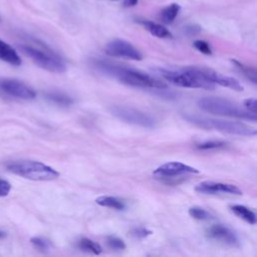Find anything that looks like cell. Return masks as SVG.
<instances>
[{
    "mask_svg": "<svg viewBox=\"0 0 257 257\" xmlns=\"http://www.w3.org/2000/svg\"><path fill=\"white\" fill-rule=\"evenodd\" d=\"M95 67L111 76L116 78L118 81L134 87L141 88H152V89H166L168 87L167 83L161 79L153 77L152 75L140 71L135 68L117 65L103 60H97L94 62Z\"/></svg>",
    "mask_w": 257,
    "mask_h": 257,
    "instance_id": "obj_1",
    "label": "cell"
},
{
    "mask_svg": "<svg viewBox=\"0 0 257 257\" xmlns=\"http://www.w3.org/2000/svg\"><path fill=\"white\" fill-rule=\"evenodd\" d=\"M198 106L209 113L229 116L239 119H248L252 121L257 120V115L245 108H241L236 103L218 96H206L198 100Z\"/></svg>",
    "mask_w": 257,
    "mask_h": 257,
    "instance_id": "obj_2",
    "label": "cell"
},
{
    "mask_svg": "<svg viewBox=\"0 0 257 257\" xmlns=\"http://www.w3.org/2000/svg\"><path fill=\"white\" fill-rule=\"evenodd\" d=\"M184 116L189 122L205 130H216V131H220V132L231 134V135L246 136V137H253L257 134L256 128L249 126L240 121L210 118V117L200 116L196 114H186Z\"/></svg>",
    "mask_w": 257,
    "mask_h": 257,
    "instance_id": "obj_3",
    "label": "cell"
},
{
    "mask_svg": "<svg viewBox=\"0 0 257 257\" xmlns=\"http://www.w3.org/2000/svg\"><path fill=\"white\" fill-rule=\"evenodd\" d=\"M6 169L12 174L33 181H51L59 177L52 167L37 161H15L6 164Z\"/></svg>",
    "mask_w": 257,
    "mask_h": 257,
    "instance_id": "obj_4",
    "label": "cell"
},
{
    "mask_svg": "<svg viewBox=\"0 0 257 257\" xmlns=\"http://www.w3.org/2000/svg\"><path fill=\"white\" fill-rule=\"evenodd\" d=\"M157 71L165 80L177 86L204 89H213L215 87V84L194 73L189 66L183 68L181 71H174L164 68H158Z\"/></svg>",
    "mask_w": 257,
    "mask_h": 257,
    "instance_id": "obj_5",
    "label": "cell"
},
{
    "mask_svg": "<svg viewBox=\"0 0 257 257\" xmlns=\"http://www.w3.org/2000/svg\"><path fill=\"white\" fill-rule=\"evenodd\" d=\"M19 49L27 55L36 65L39 67L50 71L61 73L66 70L65 63L52 52H47L46 50L39 49L31 45H19Z\"/></svg>",
    "mask_w": 257,
    "mask_h": 257,
    "instance_id": "obj_6",
    "label": "cell"
},
{
    "mask_svg": "<svg viewBox=\"0 0 257 257\" xmlns=\"http://www.w3.org/2000/svg\"><path fill=\"white\" fill-rule=\"evenodd\" d=\"M110 111L115 117L127 123L148 128H152L156 125V120L153 116L134 107L114 105L110 108Z\"/></svg>",
    "mask_w": 257,
    "mask_h": 257,
    "instance_id": "obj_7",
    "label": "cell"
},
{
    "mask_svg": "<svg viewBox=\"0 0 257 257\" xmlns=\"http://www.w3.org/2000/svg\"><path fill=\"white\" fill-rule=\"evenodd\" d=\"M189 68L197 75L203 77L204 79H206L207 81H209L215 85L218 84V85H221L224 87H229V88H231L233 90H237V91L243 90L242 84L234 77L221 74V73H219L211 68H207V67L189 66Z\"/></svg>",
    "mask_w": 257,
    "mask_h": 257,
    "instance_id": "obj_8",
    "label": "cell"
},
{
    "mask_svg": "<svg viewBox=\"0 0 257 257\" xmlns=\"http://www.w3.org/2000/svg\"><path fill=\"white\" fill-rule=\"evenodd\" d=\"M0 90L9 96L25 100L34 99L36 97V92L32 87L20 80L12 78L1 79Z\"/></svg>",
    "mask_w": 257,
    "mask_h": 257,
    "instance_id": "obj_9",
    "label": "cell"
},
{
    "mask_svg": "<svg viewBox=\"0 0 257 257\" xmlns=\"http://www.w3.org/2000/svg\"><path fill=\"white\" fill-rule=\"evenodd\" d=\"M105 53L114 56L131 60H142V53L130 42L123 39H113L108 42L104 48Z\"/></svg>",
    "mask_w": 257,
    "mask_h": 257,
    "instance_id": "obj_10",
    "label": "cell"
},
{
    "mask_svg": "<svg viewBox=\"0 0 257 257\" xmlns=\"http://www.w3.org/2000/svg\"><path fill=\"white\" fill-rule=\"evenodd\" d=\"M188 174H199V171L196 168L181 162H169L163 164L153 172V175L160 179L176 178Z\"/></svg>",
    "mask_w": 257,
    "mask_h": 257,
    "instance_id": "obj_11",
    "label": "cell"
},
{
    "mask_svg": "<svg viewBox=\"0 0 257 257\" xmlns=\"http://www.w3.org/2000/svg\"><path fill=\"white\" fill-rule=\"evenodd\" d=\"M196 192L205 194V195H220V194H228V195H242V191L233 184L214 182V181H204L198 184L195 188Z\"/></svg>",
    "mask_w": 257,
    "mask_h": 257,
    "instance_id": "obj_12",
    "label": "cell"
},
{
    "mask_svg": "<svg viewBox=\"0 0 257 257\" xmlns=\"http://www.w3.org/2000/svg\"><path fill=\"white\" fill-rule=\"evenodd\" d=\"M207 235L219 242H222L223 244L232 246V247H237L239 246V240L236 236V234L228 227L222 225V224H217L213 225L207 232Z\"/></svg>",
    "mask_w": 257,
    "mask_h": 257,
    "instance_id": "obj_13",
    "label": "cell"
},
{
    "mask_svg": "<svg viewBox=\"0 0 257 257\" xmlns=\"http://www.w3.org/2000/svg\"><path fill=\"white\" fill-rule=\"evenodd\" d=\"M0 59L9 64L16 65V66L21 64V58L16 52V50L1 39H0Z\"/></svg>",
    "mask_w": 257,
    "mask_h": 257,
    "instance_id": "obj_14",
    "label": "cell"
},
{
    "mask_svg": "<svg viewBox=\"0 0 257 257\" xmlns=\"http://www.w3.org/2000/svg\"><path fill=\"white\" fill-rule=\"evenodd\" d=\"M140 23L145 27L146 30H148L152 35L158 37V38H171L172 33L163 25L149 21V20H143L140 21Z\"/></svg>",
    "mask_w": 257,
    "mask_h": 257,
    "instance_id": "obj_15",
    "label": "cell"
},
{
    "mask_svg": "<svg viewBox=\"0 0 257 257\" xmlns=\"http://www.w3.org/2000/svg\"><path fill=\"white\" fill-rule=\"evenodd\" d=\"M230 209L237 217L244 220L248 224H250V225H255L256 224V222H257L256 215L249 208H247L243 205H233V206L230 207Z\"/></svg>",
    "mask_w": 257,
    "mask_h": 257,
    "instance_id": "obj_16",
    "label": "cell"
},
{
    "mask_svg": "<svg viewBox=\"0 0 257 257\" xmlns=\"http://www.w3.org/2000/svg\"><path fill=\"white\" fill-rule=\"evenodd\" d=\"M45 98L60 106H69L73 103V99L69 95L60 91H49L45 93Z\"/></svg>",
    "mask_w": 257,
    "mask_h": 257,
    "instance_id": "obj_17",
    "label": "cell"
},
{
    "mask_svg": "<svg viewBox=\"0 0 257 257\" xmlns=\"http://www.w3.org/2000/svg\"><path fill=\"white\" fill-rule=\"evenodd\" d=\"M95 202L99 206L111 208V209H114L117 211L123 210L125 208L124 203L121 200L117 199L116 197H112V196H100L95 199Z\"/></svg>",
    "mask_w": 257,
    "mask_h": 257,
    "instance_id": "obj_18",
    "label": "cell"
},
{
    "mask_svg": "<svg viewBox=\"0 0 257 257\" xmlns=\"http://www.w3.org/2000/svg\"><path fill=\"white\" fill-rule=\"evenodd\" d=\"M78 248L80 250L84 251V252H89V253H92L94 255H98L102 251L101 246L98 243H96V242H94V241H92L88 238L80 239L78 241Z\"/></svg>",
    "mask_w": 257,
    "mask_h": 257,
    "instance_id": "obj_19",
    "label": "cell"
},
{
    "mask_svg": "<svg viewBox=\"0 0 257 257\" xmlns=\"http://www.w3.org/2000/svg\"><path fill=\"white\" fill-rule=\"evenodd\" d=\"M180 11V6L176 3H173L169 6H167L162 12H161V19L165 23H172L175 18L177 17L178 13Z\"/></svg>",
    "mask_w": 257,
    "mask_h": 257,
    "instance_id": "obj_20",
    "label": "cell"
},
{
    "mask_svg": "<svg viewBox=\"0 0 257 257\" xmlns=\"http://www.w3.org/2000/svg\"><path fill=\"white\" fill-rule=\"evenodd\" d=\"M232 62L235 64V66L241 71V73L248 78L250 81H252L254 84L257 83V76H256V69L250 66H246L243 63L237 61V60H232Z\"/></svg>",
    "mask_w": 257,
    "mask_h": 257,
    "instance_id": "obj_21",
    "label": "cell"
},
{
    "mask_svg": "<svg viewBox=\"0 0 257 257\" xmlns=\"http://www.w3.org/2000/svg\"><path fill=\"white\" fill-rule=\"evenodd\" d=\"M30 242L38 251H41L43 253L48 252L52 247L51 241L44 237H33L30 239Z\"/></svg>",
    "mask_w": 257,
    "mask_h": 257,
    "instance_id": "obj_22",
    "label": "cell"
},
{
    "mask_svg": "<svg viewBox=\"0 0 257 257\" xmlns=\"http://www.w3.org/2000/svg\"><path fill=\"white\" fill-rule=\"evenodd\" d=\"M189 215L196 219V220H199V221H204V220H209L211 219V214L206 211L205 209L201 208V207H197V206H194V207H191L189 209Z\"/></svg>",
    "mask_w": 257,
    "mask_h": 257,
    "instance_id": "obj_23",
    "label": "cell"
},
{
    "mask_svg": "<svg viewBox=\"0 0 257 257\" xmlns=\"http://www.w3.org/2000/svg\"><path fill=\"white\" fill-rule=\"evenodd\" d=\"M227 144L222 141H207L204 143H201L197 146L198 150L202 151H208V150H215V149H220L225 147Z\"/></svg>",
    "mask_w": 257,
    "mask_h": 257,
    "instance_id": "obj_24",
    "label": "cell"
},
{
    "mask_svg": "<svg viewBox=\"0 0 257 257\" xmlns=\"http://www.w3.org/2000/svg\"><path fill=\"white\" fill-rule=\"evenodd\" d=\"M106 245L113 250H123L125 249V243L118 237L115 236H107L106 237Z\"/></svg>",
    "mask_w": 257,
    "mask_h": 257,
    "instance_id": "obj_25",
    "label": "cell"
},
{
    "mask_svg": "<svg viewBox=\"0 0 257 257\" xmlns=\"http://www.w3.org/2000/svg\"><path fill=\"white\" fill-rule=\"evenodd\" d=\"M193 45L198 51H200L203 54H206V55L212 54V49H211L209 43L206 42L205 40H196V41H194Z\"/></svg>",
    "mask_w": 257,
    "mask_h": 257,
    "instance_id": "obj_26",
    "label": "cell"
},
{
    "mask_svg": "<svg viewBox=\"0 0 257 257\" xmlns=\"http://www.w3.org/2000/svg\"><path fill=\"white\" fill-rule=\"evenodd\" d=\"M131 234L136 238H146L153 234V232L145 227H137L131 231Z\"/></svg>",
    "mask_w": 257,
    "mask_h": 257,
    "instance_id": "obj_27",
    "label": "cell"
},
{
    "mask_svg": "<svg viewBox=\"0 0 257 257\" xmlns=\"http://www.w3.org/2000/svg\"><path fill=\"white\" fill-rule=\"evenodd\" d=\"M11 190V185L8 181L0 179V197H6Z\"/></svg>",
    "mask_w": 257,
    "mask_h": 257,
    "instance_id": "obj_28",
    "label": "cell"
},
{
    "mask_svg": "<svg viewBox=\"0 0 257 257\" xmlns=\"http://www.w3.org/2000/svg\"><path fill=\"white\" fill-rule=\"evenodd\" d=\"M244 106L245 109L256 113V107H257V100L255 98H247L244 100Z\"/></svg>",
    "mask_w": 257,
    "mask_h": 257,
    "instance_id": "obj_29",
    "label": "cell"
},
{
    "mask_svg": "<svg viewBox=\"0 0 257 257\" xmlns=\"http://www.w3.org/2000/svg\"><path fill=\"white\" fill-rule=\"evenodd\" d=\"M139 2V0H123V5L125 7H133L135 5H137Z\"/></svg>",
    "mask_w": 257,
    "mask_h": 257,
    "instance_id": "obj_30",
    "label": "cell"
},
{
    "mask_svg": "<svg viewBox=\"0 0 257 257\" xmlns=\"http://www.w3.org/2000/svg\"><path fill=\"white\" fill-rule=\"evenodd\" d=\"M5 236V234H4V232H2V231H0V239L1 238H3Z\"/></svg>",
    "mask_w": 257,
    "mask_h": 257,
    "instance_id": "obj_31",
    "label": "cell"
},
{
    "mask_svg": "<svg viewBox=\"0 0 257 257\" xmlns=\"http://www.w3.org/2000/svg\"><path fill=\"white\" fill-rule=\"evenodd\" d=\"M111 1H116V0H111Z\"/></svg>",
    "mask_w": 257,
    "mask_h": 257,
    "instance_id": "obj_32",
    "label": "cell"
}]
</instances>
